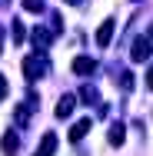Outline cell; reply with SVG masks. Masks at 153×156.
Masks as SVG:
<instances>
[{
  "mask_svg": "<svg viewBox=\"0 0 153 156\" xmlns=\"http://www.w3.org/2000/svg\"><path fill=\"white\" fill-rule=\"evenodd\" d=\"M150 53H153V43H150V40H143V37H137V40H133V47H130V57H133V63L150 60Z\"/></svg>",
  "mask_w": 153,
  "mask_h": 156,
  "instance_id": "obj_1",
  "label": "cell"
},
{
  "mask_svg": "<svg viewBox=\"0 0 153 156\" xmlns=\"http://www.w3.org/2000/svg\"><path fill=\"white\" fill-rule=\"evenodd\" d=\"M43 73H47V63L43 60H37V57H27V60H24V76H27V80H40Z\"/></svg>",
  "mask_w": 153,
  "mask_h": 156,
  "instance_id": "obj_2",
  "label": "cell"
},
{
  "mask_svg": "<svg viewBox=\"0 0 153 156\" xmlns=\"http://www.w3.org/2000/svg\"><path fill=\"white\" fill-rule=\"evenodd\" d=\"M73 73L93 76V73H97V60H90V57H73Z\"/></svg>",
  "mask_w": 153,
  "mask_h": 156,
  "instance_id": "obj_3",
  "label": "cell"
},
{
  "mask_svg": "<svg viewBox=\"0 0 153 156\" xmlns=\"http://www.w3.org/2000/svg\"><path fill=\"white\" fill-rule=\"evenodd\" d=\"M90 126H93V120H90V116H83V120H77V123L70 126V143H80V140L87 136V129H90Z\"/></svg>",
  "mask_w": 153,
  "mask_h": 156,
  "instance_id": "obj_4",
  "label": "cell"
},
{
  "mask_svg": "<svg viewBox=\"0 0 153 156\" xmlns=\"http://www.w3.org/2000/svg\"><path fill=\"white\" fill-rule=\"evenodd\" d=\"M113 20H103L100 23V30H97V47H110V40H113Z\"/></svg>",
  "mask_w": 153,
  "mask_h": 156,
  "instance_id": "obj_5",
  "label": "cell"
},
{
  "mask_svg": "<svg viewBox=\"0 0 153 156\" xmlns=\"http://www.w3.org/2000/svg\"><path fill=\"white\" fill-rule=\"evenodd\" d=\"M53 150H57V136L53 133H43V140H40V150L33 156H53Z\"/></svg>",
  "mask_w": 153,
  "mask_h": 156,
  "instance_id": "obj_6",
  "label": "cell"
},
{
  "mask_svg": "<svg viewBox=\"0 0 153 156\" xmlns=\"http://www.w3.org/2000/svg\"><path fill=\"white\" fill-rule=\"evenodd\" d=\"M73 106H77V96H60V103H57V116H60V120H67V116H70V113H73Z\"/></svg>",
  "mask_w": 153,
  "mask_h": 156,
  "instance_id": "obj_7",
  "label": "cell"
},
{
  "mask_svg": "<svg viewBox=\"0 0 153 156\" xmlns=\"http://www.w3.org/2000/svg\"><path fill=\"white\" fill-rule=\"evenodd\" d=\"M0 150H3V153H17V150H20V140H17V133H7V136L0 140Z\"/></svg>",
  "mask_w": 153,
  "mask_h": 156,
  "instance_id": "obj_8",
  "label": "cell"
},
{
  "mask_svg": "<svg viewBox=\"0 0 153 156\" xmlns=\"http://www.w3.org/2000/svg\"><path fill=\"white\" fill-rule=\"evenodd\" d=\"M123 140H126L123 123H113V126H110V143H113V146H123Z\"/></svg>",
  "mask_w": 153,
  "mask_h": 156,
  "instance_id": "obj_9",
  "label": "cell"
},
{
  "mask_svg": "<svg viewBox=\"0 0 153 156\" xmlns=\"http://www.w3.org/2000/svg\"><path fill=\"white\" fill-rule=\"evenodd\" d=\"M80 100H83V103H97V100H100L97 87H83V90H80Z\"/></svg>",
  "mask_w": 153,
  "mask_h": 156,
  "instance_id": "obj_10",
  "label": "cell"
},
{
  "mask_svg": "<svg viewBox=\"0 0 153 156\" xmlns=\"http://www.w3.org/2000/svg\"><path fill=\"white\" fill-rule=\"evenodd\" d=\"M24 40H27V30H24V23H20V20H13V43L20 47Z\"/></svg>",
  "mask_w": 153,
  "mask_h": 156,
  "instance_id": "obj_11",
  "label": "cell"
},
{
  "mask_svg": "<svg viewBox=\"0 0 153 156\" xmlns=\"http://www.w3.org/2000/svg\"><path fill=\"white\" fill-rule=\"evenodd\" d=\"M33 43H37V47H47V43H50V33L47 30H33Z\"/></svg>",
  "mask_w": 153,
  "mask_h": 156,
  "instance_id": "obj_12",
  "label": "cell"
},
{
  "mask_svg": "<svg viewBox=\"0 0 153 156\" xmlns=\"http://www.w3.org/2000/svg\"><path fill=\"white\" fill-rule=\"evenodd\" d=\"M24 10H30V13H40V10H43V0H24Z\"/></svg>",
  "mask_w": 153,
  "mask_h": 156,
  "instance_id": "obj_13",
  "label": "cell"
},
{
  "mask_svg": "<svg viewBox=\"0 0 153 156\" xmlns=\"http://www.w3.org/2000/svg\"><path fill=\"white\" fill-rule=\"evenodd\" d=\"M120 87H123V90H133V73H123V76H120Z\"/></svg>",
  "mask_w": 153,
  "mask_h": 156,
  "instance_id": "obj_14",
  "label": "cell"
},
{
  "mask_svg": "<svg viewBox=\"0 0 153 156\" xmlns=\"http://www.w3.org/2000/svg\"><path fill=\"white\" fill-rule=\"evenodd\" d=\"M7 96V76H0V100Z\"/></svg>",
  "mask_w": 153,
  "mask_h": 156,
  "instance_id": "obj_15",
  "label": "cell"
},
{
  "mask_svg": "<svg viewBox=\"0 0 153 156\" xmlns=\"http://www.w3.org/2000/svg\"><path fill=\"white\" fill-rule=\"evenodd\" d=\"M147 87L153 90V66H150V73H147Z\"/></svg>",
  "mask_w": 153,
  "mask_h": 156,
  "instance_id": "obj_16",
  "label": "cell"
},
{
  "mask_svg": "<svg viewBox=\"0 0 153 156\" xmlns=\"http://www.w3.org/2000/svg\"><path fill=\"white\" fill-rule=\"evenodd\" d=\"M147 40H150V43H153V23H150V30H147Z\"/></svg>",
  "mask_w": 153,
  "mask_h": 156,
  "instance_id": "obj_17",
  "label": "cell"
},
{
  "mask_svg": "<svg viewBox=\"0 0 153 156\" xmlns=\"http://www.w3.org/2000/svg\"><path fill=\"white\" fill-rule=\"evenodd\" d=\"M67 3H80V0H67Z\"/></svg>",
  "mask_w": 153,
  "mask_h": 156,
  "instance_id": "obj_18",
  "label": "cell"
}]
</instances>
